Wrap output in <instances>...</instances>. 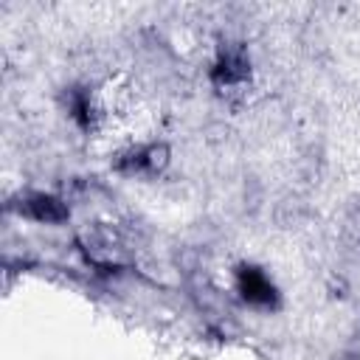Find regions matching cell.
I'll return each mask as SVG.
<instances>
[{"mask_svg":"<svg viewBox=\"0 0 360 360\" xmlns=\"http://www.w3.org/2000/svg\"><path fill=\"white\" fill-rule=\"evenodd\" d=\"M239 284H242V295H245L248 301L264 304V301L273 298V287H270V281H267L259 270H253V267H242V273H239Z\"/></svg>","mask_w":360,"mask_h":360,"instance_id":"cell-1","label":"cell"}]
</instances>
